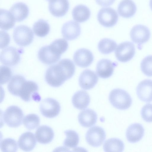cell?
Listing matches in <instances>:
<instances>
[{
	"instance_id": "obj_16",
	"label": "cell",
	"mask_w": 152,
	"mask_h": 152,
	"mask_svg": "<svg viewBox=\"0 0 152 152\" xmlns=\"http://www.w3.org/2000/svg\"><path fill=\"white\" fill-rule=\"evenodd\" d=\"M139 98L146 102L152 101V80L146 79L140 82L136 88Z\"/></svg>"
},
{
	"instance_id": "obj_1",
	"label": "cell",
	"mask_w": 152,
	"mask_h": 152,
	"mask_svg": "<svg viewBox=\"0 0 152 152\" xmlns=\"http://www.w3.org/2000/svg\"><path fill=\"white\" fill-rule=\"evenodd\" d=\"M75 69L72 60L67 58L62 59L47 69L45 75V81L52 87H60L73 76Z\"/></svg>"
},
{
	"instance_id": "obj_32",
	"label": "cell",
	"mask_w": 152,
	"mask_h": 152,
	"mask_svg": "<svg viewBox=\"0 0 152 152\" xmlns=\"http://www.w3.org/2000/svg\"><path fill=\"white\" fill-rule=\"evenodd\" d=\"M64 133L66 136L63 142L65 147L72 148L77 145L79 141V137L76 132L73 130H68L65 131Z\"/></svg>"
},
{
	"instance_id": "obj_38",
	"label": "cell",
	"mask_w": 152,
	"mask_h": 152,
	"mask_svg": "<svg viewBox=\"0 0 152 152\" xmlns=\"http://www.w3.org/2000/svg\"><path fill=\"white\" fill-rule=\"evenodd\" d=\"M1 84H4L7 82L12 75L11 69L8 66H2L0 67Z\"/></svg>"
},
{
	"instance_id": "obj_3",
	"label": "cell",
	"mask_w": 152,
	"mask_h": 152,
	"mask_svg": "<svg viewBox=\"0 0 152 152\" xmlns=\"http://www.w3.org/2000/svg\"><path fill=\"white\" fill-rule=\"evenodd\" d=\"M23 113L18 107L12 105L8 107L4 113L3 119L9 127L17 128L22 124Z\"/></svg>"
},
{
	"instance_id": "obj_30",
	"label": "cell",
	"mask_w": 152,
	"mask_h": 152,
	"mask_svg": "<svg viewBox=\"0 0 152 152\" xmlns=\"http://www.w3.org/2000/svg\"><path fill=\"white\" fill-rule=\"evenodd\" d=\"M50 29L48 23L42 19H39L35 23L33 27V30L35 34L40 37L46 36L49 33Z\"/></svg>"
},
{
	"instance_id": "obj_26",
	"label": "cell",
	"mask_w": 152,
	"mask_h": 152,
	"mask_svg": "<svg viewBox=\"0 0 152 152\" xmlns=\"http://www.w3.org/2000/svg\"><path fill=\"white\" fill-rule=\"evenodd\" d=\"M72 16L73 19L79 23L84 22L88 20L91 16V12L86 6L79 4L72 10Z\"/></svg>"
},
{
	"instance_id": "obj_23",
	"label": "cell",
	"mask_w": 152,
	"mask_h": 152,
	"mask_svg": "<svg viewBox=\"0 0 152 152\" xmlns=\"http://www.w3.org/2000/svg\"><path fill=\"white\" fill-rule=\"evenodd\" d=\"M10 12L16 21L20 22L27 17L29 13V10L25 3L18 2L12 6L10 9Z\"/></svg>"
},
{
	"instance_id": "obj_7",
	"label": "cell",
	"mask_w": 152,
	"mask_h": 152,
	"mask_svg": "<svg viewBox=\"0 0 152 152\" xmlns=\"http://www.w3.org/2000/svg\"><path fill=\"white\" fill-rule=\"evenodd\" d=\"M118 17L116 11L110 7L102 8L97 15L99 23L103 26L107 28L115 25L118 22Z\"/></svg>"
},
{
	"instance_id": "obj_31",
	"label": "cell",
	"mask_w": 152,
	"mask_h": 152,
	"mask_svg": "<svg viewBox=\"0 0 152 152\" xmlns=\"http://www.w3.org/2000/svg\"><path fill=\"white\" fill-rule=\"evenodd\" d=\"M117 46L115 42L110 39L105 38L100 41L98 45L99 52L104 54H107L113 52Z\"/></svg>"
},
{
	"instance_id": "obj_35",
	"label": "cell",
	"mask_w": 152,
	"mask_h": 152,
	"mask_svg": "<svg viewBox=\"0 0 152 152\" xmlns=\"http://www.w3.org/2000/svg\"><path fill=\"white\" fill-rule=\"evenodd\" d=\"M140 67L144 74L147 76H152V55L144 58L141 62Z\"/></svg>"
},
{
	"instance_id": "obj_22",
	"label": "cell",
	"mask_w": 152,
	"mask_h": 152,
	"mask_svg": "<svg viewBox=\"0 0 152 152\" xmlns=\"http://www.w3.org/2000/svg\"><path fill=\"white\" fill-rule=\"evenodd\" d=\"M37 141L39 143L45 144L51 142L54 137V133L50 127L45 125L39 126L35 132Z\"/></svg>"
},
{
	"instance_id": "obj_34",
	"label": "cell",
	"mask_w": 152,
	"mask_h": 152,
	"mask_svg": "<svg viewBox=\"0 0 152 152\" xmlns=\"http://www.w3.org/2000/svg\"><path fill=\"white\" fill-rule=\"evenodd\" d=\"M0 148L2 152H16L18 149V146L15 140L7 138L1 142Z\"/></svg>"
},
{
	"instance_id": "obj_17",
	"label": "cell",
	"mask_w": 152,
	"mask_h": 152,
	"mask_svg": "<svg viewBox=\"0 0 152 152\" xmlns=\"http://www.w3.org/2000/svg\"><path fill=\"white\" fill-rule=\"evenodd\" d=\"M48 9L54 16L60 17L65 15L69 8L68 0H50Z\"/></svg>"
},
{
	"instance_id": "obj_13",
	"label": "cell",
	"mask_w": 152,
	"mask_h": 152,
	"mask_svg": "<svg viewBox=\"0 0 152 152\" xmlns=\"http://www.w3.org/2000/svg\"><path fill=\"white\" fill-rule=\"evenodd\" d=\"M94 57L92 53L89 50L80 48L74 53L73 59L78 66L85 68L90 66L93 62Z\"/></svg>"
},
{
	"instance_id": "obj_37",
	"label": "cell",
	"mask_w": 152,
	"mask_h": 152,
	"mask_svg": "<svg viewBox=\"0 0 152 152\" xmlns=\"http://www.w3.org/2000/svg\"><path fill=\"white\" fill-rule=\"evenodd\" d=\"M141 114L144 121L152 122V104L148 103L145 105L141 109Z\"/></svg>"
},
{
	"instance_id": "obj_40",
	"label": "cell",
	"mask_w": 152,
	"mask_h": 152,
	"mask_svg": "<svg viewBox=\"0 0 152 152\" xmlns=\"http://www.w3.org/2000/svg\"><path fill=\"white\" fill-rule=\"evenodd\" d=\"M149 5L152 11V0H150L149 2Z\"/></svg>"
},
{
	"instance_id": "obj_10",
	"label": "cell",
	"mask_w": 152,
	"mask_h": 152,
	"mask_svg": "<svg viewBox=\"0 0 152 152\" xmlns=\"http://www.w3.org/2000/svg\"><path fill=\"white\" fill-rule=\"evenodd\" d=\"M60 54L50 45L42 47L39 50L38 57L43 64L51 65L57 62L60 58Z\"/></svg>"
},
{
	"instance_id": "obj_33",
	"label": "cell",
	"mask_w": 152,
	"mask_h": 152,
	"mask_svg": "<svg viewBox=\"0 0 152 152\" xmlns=\"http://www.w3.org/2000/svg\"><path fill=\"white\" fill-rule=\"evenodd\" d=\"M39 117L35 114H30L26 115L23 120V123L27 129L31 130L37 128L39 125Z\"/></svg>"
},
{
	"instance_id": "obj_41",
	"label": "cell",
	"mask_w": 152,
	"mask_h": 152,
	"mask_svg": "<svg viewBox=\"0 0 152 152\" xmlns=\"http://www.w3.org/2000/svg\"><path fill=\"white\" fill-rule=\"evenodd\" d=\"M46 0L49 1L50 0Z\"/></svg>"
},
{
	"instance_id": "obj_21",
	"label": "cell",
	"mask_w": 152,
	"mask_h": 152,
	"mask_svg": "<svg viewBox=\"0 0 152 152\" xmlns=\"http://www.w3.org/2000/svg\"><path fill=\"white\" fill-rule=\"evenodd\" d=\"M78 119L81 126L85 127H89L96 124L97 119V115L93 110L87 109L81 111L79 114Z\"/></svg>"
},
{
	"instance_id": "obj_8",
	"label": "cell",
	"mask_w": 152,
	"mask_h": 152,
	"mask_svg": "<svg viewBox=\"0 0 152 152\" xmlns=\"http://www.w3.org/2000/svg\"><path fill=\"white\" fill-rule=\"evenodd\" d=\"M106 137L104 130L101 127L95 126L90 128L85 136L86 142L91 146L94 147L100 146L104 141Z\"/></svg>"
},
{
	"instance_id": "obj_28",
	"label": "cell",
	"mask_w": 152,
	"mask_h": 152,
	"mask_svg": "<svg viewBox=\"0 0 152 152\" xmlns=\"http://www.w3.org/2000/svg\"><path fill=\"white\" fill-rule=\"evenodd\" d=\"M0 28L8 30L15 25V20L10 12L6 10H0Z\"/></svg>"
},
{
	"instance_id": "obj_20",
	"label": "cell",
	"mask_w": 152,
	"mask_h": 152,
	"mask_svg": "<svg viewBox=\"0 0 152 152\" xmlns=\"http://www.w3.org/2000/svg\"><path fill=\"white\" fill-rule=\"evenodd\" d=\"M36 144L37 140L35 135L30 132H27L22 134L18 141L19 148L26 151L33 150Z\"/></svg>"
},
{
	"instance_id": "obj_12",
	"label": "cell",
	"mask_w": 152,
	"mask_h": 152,
	"mask_svg": "<svg viewBox=\"0 0 152 152\" xmlns=\"http://www.w3.org/2000/svg\"><path fill=\"white\" fill-rule=\"evenodd\" d=\"M151 33L149 28L142 25H136L132 28L130 36L132 41L140 46L148 42L150 37Z\"/></svg>"
},
{
	"instance_id": "obj_15",
	"label": "cell",
	"mask_w": 152,
	"mask_h": 152,
	"mask_svg": "<svg viewBox=\"0 0 152 152\" xmlns=\"http://www.w3.org/2000/svg\"><path fill=\"white\" fill-rule=\"evenodd\" d=\"M61 33L64 38L68 40L76 39L80 34L81 28L77 22L70 20L65 23L61 28Z\"/></svg>"
},
{
	"instance_id": "obj_18",
	"label": "cell",
	"mask_w": 152,
	"mask_h": 152,
	"mask_svg": "<svg viewBox=\"0 0 152 152\" xmlns=\"http://www.w3.org/2000/svg\"><path fill=\"white\" fill-rule=\"evenodd\" d=\"M117 64L107 59H102L97 63L96 72L100 78L106 79L112 76Z\"/></svg>"
},
{
	"instance_id": "obj_36",
	"label": "cell",
	"mask_w": 152,
	"mask_h": 152,
	"mask_svg": "<svg viewBox=\"0 0 152 152\" xmlns=\"http://www.w3.org/2000/svg\"><path fill=\"white\" fill-rule=\"evenodd\" d=\"M50 45L61 54L67 50L68 47V42L63 38L56 39L53 41Z\"/></svg>"
},
{
	"instance_id": "obj_19",
	"label": "cell",
	"mask_w": 152,
	"mask_h": 152,
	"mask_svg": "<svg viewBox=\"0 0 152 152\" xmlns=\"http://www.w3.org/2000/svg\"><path fill=\"white\" fill-rule=\"evenodd\" d=\"M144 129L141 124L137 123L132 124L126 130V139L130 143L137 142L142 138L144 135Z\"/></svg>"
},
{
	"instance_id": "obj_39",
	"label": "cell",
	"mask_w": 152,
	"mask_h": 152,
	"mask_svg": "<svg viewBox=\"0 0 152 152\" xmlns=\"http://www.w3.org/2000/svg\"><path fill=\"white\" fill-rule=\"evenodd\" d=\"M96 3L102 7H107L112 4L115 0H95Z\"/></svg>"
},
{
	"instance_id": "obj_25",
	"label": "cell",
	"mask_w": 152,
	"mask_h": 152,
	"mask_svg": "<svg viewBox=\"0 0 152 152\" xmlns=\"http://www.w3.org/2000/svg\"><path fill=\"white\" fill-rule=\"evenodd\" d=\"M90 102V97L88 94L83 90L75 92L72 98V102L74 106L80 110H83L88 106Z\"/></svg>"
},
{
	"instance_id": "obj_5",
	"label": "cell",
	"mask_w": 152,
	"mask_h": 152,
	"mask_svg": "<svg viewBox=\"0 0 152 152\" xmlns=\"http://www.w3.org/2000/svg\"><path fill=\"white\" fill-rule=\"evenodd\" d=\"M13 37L14 41L18 45L25 47L32 42L34 35L30 27L21 25L15 28L13 31Z\"/></svg>"
},
{
	"instance_id": "obj_11",
	"label": "cell",
	"mask_w": 152,
	"mask_h": 152,
	"mask_svg": "<svg viewBox=\"0 0 152 152\" xmlns=\"http://www.w3.org/2000/svg\"><path fill=\"white\" fill-rule=\"evenodd\" d=\"M135 51L134 44L131 42L126 41L118 45L115 52V55L118 61L121 62H126L134 57Z\"/></svg>"
},
{
	"instance_id": "obj_14",
	"label": "cell",
	"mask_w": 152,
	"mask_h": 152,
	"mask_svg": "<svg viewBox=\"0 0 152 152\" xmlns=\"http://www.w3.org/2000/svg\"><path fill=\"white\" fill-rule=\"evenodd\" d=\"M98 80V76L94 71L86 69L80 74L79 78V83L82 88L88 90L94 87Z\"/></svg>"
},
{
	"instance_id": "obj_24",
	"label": "cell",
	"mask_w": 152,
	"mask_h": 152,
	"mask_svg": "<svg viewBox=\"0 0 152 152\" xmlns=\"http://www.w3.org/2000/svg\"><path fill=\"white\" fill-rule=\"evenodd\" d=\"M117 11L119 15L122 17L130 18L135 13L137 7L132 0H123L119 4Z\"/></svg>"
},
{
	"instance_id": "obj_9",
	"label": "cell",
	"mask_w": 152,
	"mask_h": 152,
	"mask_svg": "<svg viewBox=\"0 0 152 152\" xmlns=\"http://www.w3.org/2000/svg\"><path fill=\"white\" fill-rule=\"evenodd\" d=\"M22 52L21 49H18L13 47H8L1 52V62L6 66L15 65L20 61V55Z\"/></svg>"
},
{
	"instance_id": "obj_4",
	"label": "cell",
	"mask_w": 152,
	"mask_h": 152,
	"mask_svg": "<svg viewBox=\"0 0 152 152\" xmlns=\"http://www.w3.org/2000/svg\"><path fill=\"white\" fill-rule=\"evenodd\" d=\"M38 86L36 83L32 81L26 80L20 88L19 96L26 102L31 100L39 102L41 97L38 92Z\"/></svg>"
},
{
	"instance_id": "obj_29",
	"label": "cell",
	"mask_w": 152,
	"mask_h": 152,
	"mask_svg": "<svg viewBox=\"0 0 152 152\" xmlns=\"http://www.w3.org/2000/svg\"><path fill=\"white\" fill-rule=\"evenodd\" d=\"M103 148L105 152H122L124 148L123 142L117 138H111L104 142Z\"/></svg>"
},
{
	"instance_id": "obj_2",
	"label": "cell",
	"mask_w": 152,
	"mask_h": 152,
	"mask_svg": "<svg viewBox=\"0 0 152 152\" xmlns=\"http://www.w3.org/2000/svg\"><path fill=\"white\" fill-rule=\"evenodd\" d=\"M109 99L114 107L120 110L128 109L132 103L130 94L126 91L120 88L112 90L109 94Z\"/></svg>"
},
{
	"instance_id": "obj_27",
	"label": "cell",
	"mask_w": 152,
	"mask_h": 152,
	"mask_svg": "<svg viewBox=\"0 0 152 152\" xmlns=\"http://www.w3.org/2000/svg\"><path fill=\"white\" fill-rule=\"evenodd\" d=\"M26 80L23 76L16 75L13 76L7 85V89L12 95L19 96L20 88Z\"/></svg>"
},
{
	"instance_id": "obj_6",
	"label": "cell",
	"mask_w": 152,
	"mask_h": 152,
	"mask_svg": "<svg viewBox=\"0 0 152 152\" xmlns=\"http://www.w3.org/2000/svg\"><path fill=\"white\" fill-rule=\"evenodd\" d=\"M39 109L42 115L47 118H52L56 117L59 114L61 110V106L56 100L48 98L41 101Z\"/></svg>"
}]
</instances>
